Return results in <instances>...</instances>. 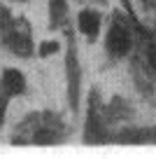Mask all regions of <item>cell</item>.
<instances>
[{"label":"cell","mask_w":156,"mask_h":159,"mask_svg":"<svg viewBox=\"0 0 156 159\" xmlns=\"http://www.w3.org/2000/svg\"><path fill=\"white\" fill-rule=\"evenodd\" d=\"M107 49L114 56L128 54V49H131V35H128V30L121 24H112V28L107 33Z\"/></svg>","instance_id":"6da1fadb"},{"label":"cell","mask_w":156,"mask_h":159,"mask_svg":"<svg viewBox=\"0 0 156 159\" xmlns=\"http://www.w3.org/2000/svg\"><path fill=\"white\" fill-rule=\"evenodd\" d=\"M77 26H79V30H82L89 40H93V38L98 35V28H100V19H98L96 12H89V10H86V12H82V14H79Z\"/></svg>","instance_id":"7a4b0ae2"},{"label":"cell","mask_w":156,"mask_h":159,"mask_svg":"<svg viewBox=\"0 0 156 159\" xmlns=\"http://www.w3.org/2000/svg\"><path fill=\"white\" fill-rule=\"evenodd\" d=\"M24 87H26V82H24V75L19 70H5V75H2V89H5V94H10V96L21 94Z\"/></svg>","instance_id":"3957f363"},{"label":"cell","mask_w":156,"mask_h":159,"mask_svg":"<svg viewBox=\"0 0 156 159\" xmlns=\"http://www.w3.org/2000/svg\"><path fill=\"white\" fill-rule=\"evenodd\" d=\"M56 49H58V45H56V42H47V45L40 47V54H47V52H56Z\"/></svg>","instance_id":"277c9868"},{"label":"cell","mask_w":156,"mask_h":159,"mask_svg":"<svg viewBox=\"0 0 156 159\" xmlns=\"http://www.w3.org/2000/svg\"><path fill=\"white\" fill-rule=\"evenodd\" d=\"M149 61H151V66H156V45L149 47Z\"/></svg>","instance_id":"5b68a950"}]
</instances>
